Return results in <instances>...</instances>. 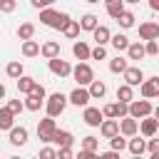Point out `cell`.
I'll return each mask as SVG.
<instances>
[{
	"label": "cell",
	"instance_id": "obj_14",
	"mask_svg": "<svg viewBox=\"0 0 159 159\" xmlns=\"http://www.w3.org/2000/svg\"><path fill=\"white\" fill-rule=\"evenodd\" d=\"M7 137H10V144H12V147H22V144H27L30 132H27V127H12V129L7 132Z\"/></svg>",
	"mask_w": 159,
	"mask_h": 159
},
{
	"label": "cell",
	"instance_id": "obj_28",
	"mask_svg": "<svg viewBox=\"0 0 159 159\" xmlns=\"http://www.w3.org/2000/svg\"><path fill=\"white\" fill-rule=\"evenodd\" d=\"M109 42H112V47L117 50V55H119V52H127V47H129V37H127L124 32L112 35V40H109Z\"/></svg>",
	"mask_w": 159,
	"mask_h": 159
},
{
	"label": "cell",
	"instance_id": "obj_16",
	"mask_svg": "<svg viewBox=\"0 0 159 159\" xmlns=\"http://www.w3.org/2000/svg\"><path fill=\"white\" fill-rule=\"evenodd\" d=\"M139 132H142V137L152 139V137L159 132V122H157L154 117H147V119H142V122H139Z\"/></svg>",
	"mask_w": 159,
	"mask_h": 159
},
{
	"label": "cell",
	"instance_id": "obj_20",
	"mask_svg": "<svg viewBox=\"0 0 159 159\" xmlns=\"http://www.w3.org/2000/svg\"><path fill=\"white\" fill-rule=\"evenodd\" d=\"M5 75H7L10 80H15V82H17V80L25 75V67H22V62H20V60H12V62H7V65H5Z\"/></svg>",
	"mask_w": 159,
	"mask_h": 159
},
{
	"label": "cell",
	"instance_id": "obj_2",
	"mask_svg": "<svg viewBox=\"0 0 159 159\" xmlns=\"http://www.w3.org/2000/svg\"><path fill=\"white\" fill-rule=\"evenodd\" d=\"M67 104H70V102H67V94H62V92H52V94L45 99V112H47L50 119H57V117L65 112Z\"/></svg>",
	"mask_w": 159,
	"mask_h": 159
},
{
	"label": "cell",
	"instance_id": "obj_21",
	"mask_svg": "<svg viewBox=\"0 0 159 159\" xmlns=\"http://www.w3.org/2000/svg\"><path fill=\"white\" fill-rule=\"evenodd\" d=\"M35 84H37V80H35V77H30V75H22V77L17 80V92L27 97V94H32Z\"/></svg>",
	"mask_w": 159,
	"mask_h": 159
},
{
	"label": "cell",
	"instance_id": "obj_36",
	"mask_svg": "<svg viewBox=\"0 0 159 159\" xmlns=\"http://www.w3.org/2000/svg\"><path fill=\"white\" fill-rule=\"evenodd\" d=\"M80 149H82V152H97V149H99V139L89 134V137H84V139L80 142Z\"/></svg>",
	"mask_w": 159,
	"mask_h": 159
},
{
	"label": "cell",
	"instance_id": "obj_34",
	"mask_svg": "<svg viewBox=\"0 0 159 159\" xmlns=\"http://www.w3.org/2000/svg\"><path fill=\"white\" fill-rule=\"evenodd\" d=\"M22 104H25V109H27V112H40V107H45V99L35 97V94H27Z\"/></svg>",
	"mask_w": 159,
	"mask_h": 159
},
{
	"label": "cell",
	"instance_id": "obj_55",
	"mask_svg": "<svg viewBox=\"0 0 159 159\" xmlns=\"http://www.w3.org/2000/svg\"><path fill=\"white\" fill-rule=\"evenodd\" d=\"M10 159H20V157H10Z\"/></svg>",
	"mask_w": 159,
	"mask_h": 159
},
{
	"label": "cell",
	"instance_id": "obj_8",
	"mask_svg": "<svg viewBox=\"0 0 159 159\" xmlns=\"http://www.w3.org/2000/svg\"><path fill=\"white\" fill-rule=\"evenodd\" d=\"M89 92H87V87H75L70 94H67V102L70 104H75V107H89Z\"/></svg>",
	"mask_w": 159,
	"mask_h": 159
},
{
	"label": "cell",
	"instance_id": "obj_43",
	"mask_svg": "<svg viewBox=\"0 0 159 159\" xmlns=\"http://www.w3.org/2000/svg\"><path fill=\"white\" fill-rule=\"evenodd\" d=\"M17 2L15 0H0V12H15Z\"/></svg>",
	"mask_w": 159,
	"mask_h": 159
},
{
	"label": "cell",
	"instance_id": "obj_52",
	"mask_svg": "<svg viewBox=\"0 0 159 159\" xmlns=\"http://www.w3.org/2000/svg\"><path fill=\"white\" fill-rule=\"evenodd\" d=\"M152 117H154V119H157V122H159V104H157V107H154V112H152Z\"/></svg>",
	"mask_w": 159,
	"mask_h": 159
},
{
	"label": "cell",
	"instance_id": "obj_48",
	"mask_svg": "<svg viewBox=\"0 0 159 159\" xmlns=\"http://www.w3.org/2000/svg\"><path fill=\"white\" fill-rule=\"evenodd\" d=\"M32 94H35V97H40V99H47V92H45V87H42L40 82L35 84V89H32Z\"/></svg>",
	"mask_w": 159,
	"mask_h": 159
},
{
	"label": "cell",
	"instance_id": "obj_46",
	"mask_svg": "<svg viewBox=\"0 0 159 159\" xmlns=\"http://www.w3.org/2000/svg\"><path fill=\"white\" fill-rule=\"evenodd\" d=\"M75 159H99V154H97V152H82V149H80V152L75 154Z\"/></svg>",
	"mask_w": 159,
	"mask_h": 159
},
{
	"label": "cell",
	"instance_id": "obj_18",
	"mask_svg": "<svg viewBox=\"0 0 159 159\" xmlns=\"http://www.w3.org/2000/svg\"><path fill=\"white\" fill-rule=\"evenodd\" d=\"M77 22H80V30H84V32H94V30L99 27V17H97L94 12L82 15V20H77Z\"/></svg>",
	"mask_w": 159,
	"mask_h": 159
},
{
	"label": "cell",
	"instance_id": "obj_44",
	"mask_svg": "<svg viewBox=\"0 0 159 159\" xmlns=\"http://www.w3.org/2000/svg\"><path fill=\"white\" fill-rule=\"evenodd\" d=\"M32 7L42 12V10H47V7H52V2H50V0H32Z\"/></svg>",
	"mask_w": 159,
	"mask_h": 159
},
{
	"label": "cell",
	"instance_id": "obj_33",
	"mask_svg": "<svg viewBox=\"0 0 159 159\" xmlns=\"http://www.w3.org/2000/svg\"><path fill=\"white\" fill-rule=\"evenodd\" d=\"M62 35H65L67 40H77V37H80V22H77V20H70V22L62 27Z\"/></svg>",
	"mask_w": 159,
	"mask_h": 159
},
{
	"label": "cell",
	"instance_id": "obj_26",
	"mask_svg": "<svg viewBox=\"0 0 159 159\" xmlns=\"http://www.w3.org/2000/svg\"><path fill=\"white\" fill-rule=\"evenodd\" d=\"M15 127V117L10 114L7 107H0V132H10Z\"/></svg>",
	"mask_w": 159,
	"mask_h": 159
},
{
	"label": "cell",
	"instance_id": "obj_19",
	"mask_svg": "<svg viewBox=\"0 0 159 159\" xmlns=\"http://www.w3.org/2000/svg\"><path fill=\"white\" fill-rule=\"evenodd\" d=\"M92 40L97 42V47H104V45L112 40V30H109L107 25H99V27L92 32Z\"/></svg>",
	"mask_w": 159,
	"mask_h": 159
},
{
	"label": "cell",
	"instance_id": "obj_39",
	"mask_svg": "<svg viewBox=\"0 0 159 159\" xmlns=\"http://www.w3.org/2000/svg\"><path fill=\"white\" fill-rule=\"evenodd\" d=\"M114 117H117V122H119V119H124V117H129V104L114 102Z\"/></svg>",
	"mask_w": 159,
	"mask_h": 159
},
{
	"label": "cell",
	"instance_id": "obj_47",
	"mask_svg": "<svg viewBox=\"0 0 159 159\" xmlns=\"http://www.w3.org/2000/svg\"><path fill=\"white\" fill-rule=\"evenodd\" d=\"M57 159H75L72 147H70V149H57Z\"/></svg>",
	"mask_w": 159,
	"mask_h": 159
},
{
	"label": "cell",
	"instance_id": "obj_3",
	"mask_svg": "<svg viewBox=\"0 0 159 159\" xmlns=\"http://www.w3.org/2000/svg\"><path fill=\"white\" fill-rule=\"evenodd\" d=\"M152 112H154V107H152L149 99H134V102H129V117L137 119V122L152 117Z\"/></svg>",
	"mask_w": 159,
	"mask_h": 159
},
{
	"label": "cell",
	"instance_id": "obj_51",
	"mask_svg": "<svg viewBox=\"0 0 159 159\" xmlns=\"http://www.w3.org/2000/svg\"><path fill=\"white\" fill-rule=\"evenodd\" d=\"M5 94H7V89H5V84L0 82V99H5Z\"/></svg>",
	"mask_w": 159,
	"mask_h": 159
},
{
	"label": "cell",
	"instance_id": "obj_15",
	"mask_svg": "<svg viewBox=\"0 0 159 159\" xmlns=\"http://www.w3.org/2000/svg\"><path fill=\"white\" fill-rule=\"evenodd\" d=\"M40 55L50 62V60H55V57H60V42H55V40H47V42H42L40 45Z\"/></svg>",
	"mask_w": 159,
	"mask_h": 159
},
{
	"label": "cell",
	"instance_id": "obj_53",
	"mask_svg": "<svg viewBox=\"0 0 159 159\" xmlns=\"http://www.w3.org/2000/svg\"><path fill=\"white\" fill-rule=\"evenodd\" d=\"M152 159H159V154H154V157H152Z\"/></svg>",
	"mask_w": 159,
	"mask_h": 159
},
{
	"label": "cell",
	"instance_id": "obj_4",
	"mask_svg": "<svg viewBox=\"0 0 159 159\" xmlns=\"http://www.w3.org/2000/svg\"><path fill=\"white\" fill-rule=\"evenodd\" d=\"M72 77L77 80V87H89L92 82H94V72H92V67L87 65V62H77L75 67H72Z\"/></svg>",
	"mask_w": 159,
	"mask_h": 159
},
{
	"label": "cell",
	"instance_id": "obj_25",
	"mask_svg": "<svg viewBox=\"0 0 159 159\" xmlns=\"http://www.w3.org/2000/svg\"><path fill=\"white\" fill-rule=\"evenodd\" d=\"M89 52H92V47H89L87 42H82V40L72 45V55H75V57H77L80 62H84V60H89Z\"/></svg>",
	"mask_w": 159,
	"mask_h": 159
},
{
	"label": "cell",
	"instance_id": "obj_27",
	"mask_svg": "<svg viewBox=\"0 0 159 159\" xmlns=\"http://www.w3.org/2000/svg\"><path fill=\"white\" fill-rule=\"evenodd\" d=\"M104 10H107V15H109L112 20H117L127 7H124V2H122V0H109V2L104 5Z\"/></svg>",
	"mask_w": 159,
	"mask_h": 159
},
{
	"label": "cell",
	"instance_id": "obj_50",
	"mask_svg": "<svg viewBox=\"0 0 159 159\" xmlns=\"http://www.w3.org/2000/svg\"><path fill=\"white\" fill-rule=\"evenodd\" d=\"M149 7H152L154 12H159V0H149Z\"/></svg>",
	"mask_w": 159,
	"mask_h": 159
},
{
	"label": "cell",
	"instance_id": "obj_38",
	"mask_svg": "<svg viewBox=\"0 0 159 159\" xmlns=\"http://www.w3.org/2000/svg\"><path fill=\"white\" fill-rule=\"evenodd\" d=\"M5 107L10 109V114H12V117H17V114H20L22 109H25V104H22V99H10V102H7Z\"/></svg>",
	"mask_w": 159,
	"mask_h": 159
},
{
	"label": "cell",
	"instance_id": "obj_58",
	"mask_svg": "<svg viewBox=\"0 0 159 159\" xmlns=\"http://www.w3.org/2000/svg\"><path fill=\"white\" fill-rule=\"evenodd\" d=\"M35 159H37V157H35Z\"/></svg>",
	"mask_w": 159,
	"mask_h": 159
},
{
	"label": "cell",
	"instance_id": "obj_7",
	"mask_svg": "<svg viewBox=\"0 0 159 159\" xmlns=\"http://www.w3.org/2000/svg\"><path fill=\"white\" fill-rule=\"evenodd\" d=\"M47 67H50V72H52L55 77H70V75H72V65H70L67 60H62V57L50 60Z\"/></svg>",
	"mask_w": 159,
	"mask_h": 159
},
{
	"label": "cell",
	"instance_id": "obj_6",
	"mask_svg": "<svg viewBox=\"0 0 159 159\" xmlns=\"http://www.w3.org/2000/svg\"><path fill=\"white\" fill-rule=\"evenodd\" d=\"M142 99H154L159 97V77H144V82L139 84Z\"/></svg>",
	"mask_w": 159,
	"mask_h": 159
},
{
	"label": "cell",
	"instance_id": "obj_31",
	"mask_svg": "<svg viewBox=\"0 0 159 159\" xmlns=\"http://www.w3.org/2000/svg\"><path fill=\"white\" fill-rule=\"evenodd\" d=\"M127 67H129V60H124V57H114V60H109V72H114V75H124L127 72Z\"/></svg>",
	"mask_w": 159,
	"mask_h": 159
},
{
	"label": "cell",
	"instance_id": "obj_29",
	"mask_svg": "<svg viewBox=\"0 0 159 159\" xmlns=\"http://www.w3.org/2000/svg\"><path fill=\"white\" fill-rule=\"evenodd\" d=\"M117 102H122V104L134 102V89H132L129 84H119V87H117Z\"/></svg>",
	"mask_w": 159,
	"mask_h": 159
},
{
	"label": "cell",
	"instance_id": "obj_13",
	"mask_svg": "<svg viewBox=\"0 0 159 159\" xmlns=\"http://www.w3.org/2000/svg\"><path fill=\"white\" fill-rule=\"evenodd\" d=\"M122 77H124V84H129L132 89L139 87V84L144 82V72H142V67H127V72H124Z\"/></svg>",
	"mask_w": 159,
	"mask_h": 159
},
{
	"label": "cell",
	"instance_id": "obj_12",
	"mask_svg": "<svg viewBox=\"0 0 159 159\" xmlns=\"http://www.w3.org/2000/svg\"><path fill=\"white\" fill-rule=\"evenodd\" d=\"M50 144H57V149H70L72 144H75V137H72V132H67V129H57L55 134H52V142Z\"/></svg>",
	"mask_w": 159,
	"mask_h": 159
},
{
	"label": "cell",
	"instance_id": "obj_56",
	"mask_svg": "<svg viewBox=\"0 0 159 159\" xmlns=\"http://www.w3.org/2000/svg\"><path fill=\"white\" fill-rule=\"evenodd\" d=\"M129 159H132V157H129Z\"/></svg>",
	"mask_w": 159,
	"mask_h": 159
},
{
	"label": "cell",
	"instance_id": "obj_10",
	"mask_svg": "<svg viewBox=\"0 0 159 159\" xmlns=\"http://www.w3.org/2000/svg\"><path fill=\"white\" fill-rule=\"evenodd\" d=\"M119 134H122L124 139H132V137H137V134H139V122H137V119H132V117H124V119H119Z\"/></svg>",
	"mask_w": 159,
	"mask_h": 159
},
{
	"label": "cell",
	"instance_id": "obj_1",
	"mask_svg": "<svg viewBox=\"0 0 159 159\" xmlns=\"http://www.w3.org/2000/svg\"><path fill=\"white\" fill-rule=\"evenodd\" d=\"M70 20H72V17H70L67 12H60V10H55V7H47V10L40 12V22H42L45 27H52V30H60V32H62V27H65Z\"/></svg>",
	"mask_w": 159,
	"mask_h": 159
},
{
	"label": "cell",
	"instance_id": "obj_32",
	"mask_svg": "<svg viewBox=\"0 0 159 159\" xmlns=\"http://www.w3.org/2000/svg\"><path fill=\"white\" fill-rule=\"evenodd\" d=\"M87 92H89V97H92V99H102V97L107 94V84H104L102 80H94V82L89 84V89H87Z\"/></svg>",
	"mask_w": 159,
	"mask_h": 159
},
{
	"label": "cell",
	"instance_id": "obj_5",
	"mask_svg": "<svg viewBox=\"0 0 159 159\" xmlns=\"http://www.w3.org/2000/svg\"><path fill=\"white\" fill-rule=\"evenodd\" d=\"M57 129H60V127H57L55 119H50V117L40 119V122H37V137H40V142L50 144V142H52V134H55Z\"/></svg>",
	"mask_w": 159,
	"mask_h": 159
},
{
	"label": "cell",
	"instance_id": "obj_41",
	"mask_svg": "<svg viewBox=\"0 0 159 159\" xmlns=\"http://www.w3.org/2000/svg\"><path fill=\"white\" fill-rule=\"evenodd\" d=\"M37 159H57V149L47 144V147H42V149H40V154H37Z\"/></svg>",
	"mask_w": 159,
	"mask_h": 159
},
{
	"label": "cell",
	"instance_id": "obj_23",
	"mask_svg": "<svg viewBox=\"0 0 159 159\" xmlns=\"http://www.w3.org/2000/svg\"><path fill=\"white\" fill-rule=\"evenodd\" d=\"M127 149H129V154H132V157H142V154L147 152V142H144V139H139V137H132V139L127 142Z\"/></svg>",
	"mask_w": 159,
	"mask_h": 159
},
{
	"label": "cell",
	"instance_id": "obj_45",
	"mask_svg": "<svg viewBox=\"0 0 159 159\" xmlns=\"http://www.w3.org/2000/svg\"><path fill=\"white\" fill-rule=\"evenodd\" d=\"M147 152L154 157V154H159V139H149L147 142Z\"/></svg>",
	"mask_w": 159,
	"mask_h": 159
},
{
	"label": "cell",
	"instance_id": "obj_17",
	"mask_svg": "<svg viewBox=\"0 0 159 159\" xmlns=\"http://www.w3.org/2000/svg\"><path fill=\"white\" fill-rule=\"evenodd\" d=\"M99 134H102L104 139H114V137L119 134V122H117V119H104V122L99 124Z\"/></svg>",
	"mask_w": 159,
	"mask_h": 159
},
{
	"label": "cell",
	"instance_id": "obj_24",
	"mask_svg": "<svg viewBox=\"0 0 159 159\" xmlns=\"http://www.w3.org/2000/svg\"><path fill=\"white\" fill-rule=\"evenodd\" d=\"M15 35H17V40L27 42V40H32V37H35V25H32V22H22V25H17Z\"/></svg>",
	"mask_w": 159,
	"mask_h": 159
},
{
	"label": "cell",
	"instance_id": "obj_49",
	"mask_svg": "<svg viewBox=\"0 0 159 159\" xmlns=\"http://www.w3.org/2000/svg\"><path fill=\"white\" fill-rule=\"evenodd\" d=\"M99 159H122V157H119L117 152H102V154H99Z\"/></svg>",
	"mask_w": 159,
	"mask_h": 159
},
{
	"label": "cell",
	"instance_id": "obj_42",
	"mask_svg": "<svg viewBox=\"0 0 159 159\" xmlns=\"http://www.w3.org/2000/svg\"><path fill=\"white\" fill-rule=\"evenodd\" d=\"M89 60H107V47H92Z\"/></svg>",
	"mask_w": 159,
	"mask_h": 159
},
{
	"label": "cell",
	"instance_id": "obj_22",
	"mask_svg": "<svg viewBox=\"0 0 159 159\" xmlns=\"http://www.w3.org/2000/svg\"><path fill=\"white\" fill-rule=\"evenodd\" d=\"M20 52H22V57H27V60L40 57V42H37V40H27V42H22Z\"/></svg>",
	"mask_w": 159,
	"mask_h": 159
},
{
	"label": "cell",
	"instance_id": "obj_35",
	"mask_svg": "<svg viewBox=\"0 0 159 159\" xmlns=\"http://www.w3.org/2000/svg\"><path fill=\"white\" fill-rule=\"evenodd\" d=\"M134 20H137V17H134V12L124 10V12H122V15L117 17V25H119L122 30H129V27H134Z\"/></svg>",
	"mask_w": 159,
	"mask_h": 159
},
{
	"label": "cell",
	"instance_id": "obj_40",
	"mask_svg": "<svg viewBox=\"0 0 159 159\" xmlns=\"http://www.w3.org/2000/svg\"><path fill=\"white\" fill-rule=\"evenodd\" d=\"M144 55H147V57H157V55H159V42H157V40L144 42Z\"/></svg>",
	"mask_w": 159,
	"mask_h": 159
},
{
	"label": "cell",
	"instance_id": "obj_57",
	"mask_svg": "<svg viewBox=\"0 0 159 159\" xmlns=\"http://www.w3.org/2000/svg\"><path fill=\"white\" fill-rule=\"evenodd\" d=\"M157 134H159V132H157Z\"/></svg>",
	"mask_w": 159,
	"mask_h": 159
},
{
	"label": "cell",
	"instance_id": "obj_37",
	"mask_svg": "<svg viewBox=\"0 0 159 159\" xmlns=\"http://www.w3.org/2000/svg\"><path fill=\"white\" fill-rule=\"evenodd\" d=\"M127 142H129V139H124L122 134H117L114 139H109V152H117V154H122V152L127 149Z\"/></svg>",
	"mask_w": 159,
	"mask_h": 159
},
{
	"label": "cell",
	"instance_id": "obj_11",
	"mask_svg": "<svg viewBox=\"0 0 159 159\" xmlns=\"http://www.w3.org/2000/svg\"><path fill=\"white\" fill-rule=\"evenodd\" d=\"M82 119H84V124H87V127H99V124L104 122V117H102V109H99V107H84Z\"/></svg>",
	"mask_w": 159,
	"mask_h": 159
},
{
	"label": "cell",
	"instance_id": "obj_30",
	"mask_svg": "<svg viewBox=\"0 0 159 159\" xmlns=\"http://www.w3.org/2000/svg\"><path fill=\"white\" fill-rule=\"evenodd\" d=\"M142 57H147V55H144V42H129V47H127V60H142Z\"/></svg>",
	"mask_w": 159,
	"mask_h": 159
},
{
	"label": "cell",
	"instance_id": "obj_54",
	"mask_svg": "<svg viewBox=\"0 0 159 159\" xmlns=\"http://www.w3.org/2000/svg\"><path fill=\"white\" fill-rule=\"evenodd\" d=\"M132 159H142V157H132Z\"/></svg>",
	"mask_w": 159,
	"mask_h": 159
},
{
	"label": "cell",
	"instance_id": "obj_9",
	"mask_svg": "<svg viewBox=\"0 0 159 159\" xmlns=\"http://www.w3.org/2000/svg\"><path fill=\"white\" fill-rule=\"evenodd\" d=\"M139 37H142L144 42L159 40V22H154V20H147V22H142V25H139Z\"/></svg>",
	"mask_w": 159,
	"mask_h": 159
}]
</instances>
